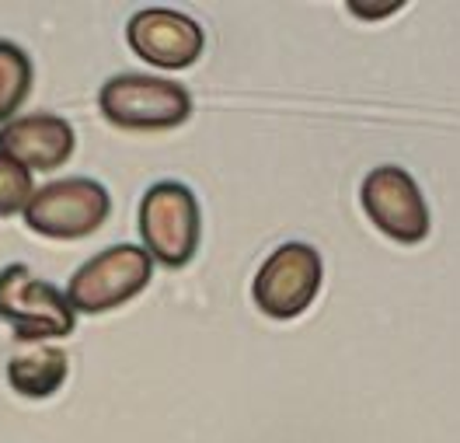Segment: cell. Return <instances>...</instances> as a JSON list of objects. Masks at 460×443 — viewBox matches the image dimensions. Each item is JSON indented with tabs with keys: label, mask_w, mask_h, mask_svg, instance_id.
<instances>
[{
	"label": "cell",
	"mask_w": 460,
	"mask_h": 443,
	"mask_svg": "<svg viewBox=\"0 0 460 443\" xmlns=\"http://www.w3.org/2000/svg\"><path fill=\"white\" fill-rule=\"evenodd\" d=\"M31 94V59L22 46L0 39V126L11 122L14 112Z\"/></svg>",
	"instance_id": "obj_11"
},
{
	"label": "cell",
	"mask_w": 460,
	"mask_h": 443,
	"mask_svg": "<svg viewBox=\"0 0 460 443\" xmlns=\"http://www.w3.org/2000/svg\"><path fill=\"white\" fill-rule=\"evenodd\" d=\"M98 109L119 129H174L192 116V94L172 77L115 74L98 91Z\"/></svg>",
	"instance_id": "obj_2"
},
{
	"label": "cell",
	"mask_w": 460,
	"mask_h": 443,
	"mask_svg": "<svg viewBox=\"0 0 460 443\" xmlns=\"http://www.w3.org/2000/svg\"><path fill=\"white\" fill-rule=\"evenodd\" d=\"M321 283H324L321 252L307 241H287L255 272L252 297L261 315L276 322H289V318H300L314 304Z\"/></svg>",
	"instance_id": "obj_5"
},
{
	"label": "cell",
	"mask_w": 460,
	"mask_h": 443,
	"mask_svg": "<svg viewBox=\"0 0 460 443\" xmlns=\"http://www.w3.org/2000/svg\"><path fill=\"white\" fill-rule=\"evenodd\" d=\"M0 318L11 325L18 342L63 339L74 332V307L53 283L31 276L25 262L0 269Z\"/></svg>",
	"instance_id": "obj_6"
},
{
	"label": "cell",
	"mask_w": 460,
	"mask_h": 443,
	"mask_svg": "<svg viewBox=\"0 0 460 443\" xmlns=\"http://www.w3.org/2000/svg\"><path fill=\"white\" fill-rule=\"evenodd\" d=\"M77 147L74 126L53 112H31L0 126V154L25 172H57Z\"/></svg>",
	"instance_id": "obj_9"
},
{
	"label": "cell",
	"mask_w": 460,
	"mask_h": 443,
	"mask_svg": "<svg viewBox=\"0 0 460 443\" xmlns=\"http://www.w3.org/2000/svg\"><path fill=\"white\" fill-rule=\"evenodd\" d=\"M31 196H35L31 172H25L22 164H14L11 157L0 154V217L7 220L14 213H25Z\"/></svg>",
	"instance_id": "obj_12"
},
{
	"label": "cell",
	"mask_w": 460,
	"mask_h": 443,
	"mask_svg": "<svg viewBox=\"0 0 460 443\" xmlns=\"http://www.w3.org/2000/svg\"><path fill=\"white\" fill-rule=\"evenodd\" d=\"M140 237L150 255V262L164 269H185L202 237V213L199 199L189 185L181 182H157L144 192L140 203Z\"/></svg>",
	"instance_id": "obj_1"
},
{
	"label": "cell",
	"mask_w": 460,
	"mask_h": 443,
	"mask_svg": "<svg viewBox=\"0 0 460 443\" xmlns=\"http://www.w3.org/2000/svg\"><path fill=\"white\" fill-rule=\"evenodd\" d=\"M150 276L154 262L140 244H112L70 276L63 297L74 307V315H105L144 294Z\"/></svg>",
	"instance_id": "obj_3"
},
{
	"label": "cell",
	"mask_w": 460,
	"mask_h": 443,
	"mask_svg": "<svg viewBox=\"0 0 460 443\" xmlns=\"http://www.w3.org/2000/svg\"><path fill=\"white\" fill-rule=\"evenodd\" d=\"M404 4L402 0H387V4H367V0H349V11L356 14V18H363V22H380V18H387V14H398Z\"/></svg>",
	"instance_id": "obj_13"
},
{
	"label": "cell",
	"mask_w": 460,
	"mask_h": 443,
	"mask_svg": "<svg viewBox=\"0 0 460 443\" xmlns=\"http://www.w3.org/2000/svg\"><path fill=\"white\" fill-rule=\"evenodd\" d=\"M126 42L137 57L157 70H189L206 49V31L196 18L181 11L146 7L129 18Z\"/></svg>",
	"instance_id": "obj_8"
},
{
	"label": "cell",
	"mask_w": 460,
	"mask_h": 443,
	"mask_svg": "<svg viewBox=\"0 0 460 443\" xmlns=\"http://www.w3.org/2000/svg\"><path fill=\"white\" fill-rule=\"evenodd\" d=\"M112 213V196L94 178H59L35 189L25 207L29 231L53 241H81L94 235Z\"/></svg>",
	"instance_id": "obj_4"
},
{
	"label": "cell",
	"mask_w": 460,
	"mask_h": 443,
	"mask_svg": "<svg viewBox=\"0 0 460 443\" xmlns=\"http://www.w3.org/2000/svg\"><path fill=\"white\" fill-rule=\"evenodd\" d=\"M70 359L57 346H29L18 350L7 359V385L14 387L22 398H49L57 394L66 381Z\"/></svg>",
	"instance_id": "obj_10"
},
{
	"label": "cell",
	"mask_w": 460,
	"mask_h": 443,
	"mask_svg": "<svg viewBox=\"0 0 460 443\" xmlns=\"http://www.w3.org/2000/svg\"><path fill=\"white\" fill-rule=\"evenodd\" d=\"M359 203L380 235L402 244H419L432 231V217L419 182L398 164H380L363 178Z\"/></svg>",
	"instance_id": "obj_7"
}]
</instances>
